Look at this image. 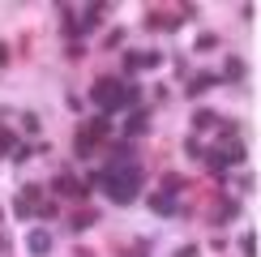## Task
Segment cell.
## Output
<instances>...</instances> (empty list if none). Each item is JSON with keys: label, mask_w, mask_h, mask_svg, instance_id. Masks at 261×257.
I'll return each mask as SVG.
<instances>
[{"label": "cell", "mask_w": 261, "mask_h": 257, "mask_svg": "<svg viewBox=\"0 0 261 257\" xmlns=\"http://www.w3.org/2000/svg\"><path fill=\"white\" fill-rule=\"evenodd\" d=\"M184 150H189V159H201V142H197V137H189V142H184Z\"/></svg>", "instance_id": "7402d4cb"}, {"label": "cell", "mask_w": 261, "mask_h": 257, "mask_svg": "<svg viewBox=\"0 0 261 257\" xmlns=\"http://www.w3.org/2000/svg\"><path fill=\"white\" fill-rule=\"evenodd\" d=\"M51 193H56V197L86 201V197H90V185H86V180H77V176H69V171H60V176L51 180Z\"/></svg>", "instance_id": "3957f363"}, {"label": "cell", "mask_w": 261, "mask_h": 257, "mask_svg": "<svg viewBox=\"0 0 261 257\" xmlns=\"http://www.w3.org/2000/svg\"><path fill=\"white\" fill-rule=\"evenodd\" d=\"M13 146H17V137L9 133V128H0V155H9V150H13Z\"/></svg>", "instance_id": "ffe728a7"}, {"label": "cell", "mask_w": 261, "mask_h": 257, "mask_svg": "<svg viewBox=\"0 0 261 257\" xmlns=\"http://www.w3.org/2000/svg\"><path fill=\"white\" fill-rule=\"evenodd\" d=\"M201 159H205V167H210L214 176H223V171L231 167V163H227V155H223L219 146H210V150H201Z\"/></svg>", "instance_id": "ba28073f"}, {"label": "cell", "mask_w": 261, "mask_h": 257, "mask_svg": "<svg viewBox=\"0 0 261 257\" xmlns=\"http://www.w3.org/2000/svg\"><path fill=\"white\" fill-rule=\"evenodd\" d=\"M103 43H107V47H120V43H124V30H107Z\"/></svg>", "instance_id": "44dd1931"}, {"label": "cell", "mask_w": 261, "mask_h": 257, "mask_svg": "<svg viewBox=\"0 0 261 257\" xmlns=\"http://www.w3.org/2000/svg\"><path fill=\"white\" fill-rule=\"evenodd\" d=\"M86 185H103V193L112 197V206H128V201H137L141 167H137V159H128V163H107L103 171H90Z\"/></svg>", "instance_id": "6da1fadb"}, {"label": "cell", "mask_w": 261, "mask_h": 257, "mask_svg": "<svg viewBox=\"0 0 261 257\" xmlns=\"http://www.w3.org/2000/svg\"><path fill=\"white\" fill-rule=\"evenodd\" d=\"M64 227H69L73 236H77V232H86V227H94V210H82V214H73V219L64 223Z\"/></svg>", "instance_id": "8fae6325"}, {"label": "cell", "mask_w": 261, "mask_h": 257, "mask_svg": "<svg viewBox=\"0 0 261 257\" xmlns=\"http://www.w3.org/2000/svg\"><path fill=\"white\" fill-rule=\"evenodd\" d=\"M219 78H227V82H244V64H240V56H231V60H227V69L219 73Z\"/></svg>", "instance_id": "7c38bea8"}, {"label": "cell", "mask_w": 261, "mask_h": 257, "mask_svg": "<svg viewBox=\"0 0 261 257\" xmlns=\"http://www.w3.org/2000/svg\"><path fill=\"white\" fill-rule=\"evenodd\" d=\"M176 257H201V249H197V244H180Z\"/></svg>", "instance_id": "603a6c76"}, {"label": "cell", "mask_w": 261, "mask_h": 257, "mask_svg": "<svg viewBox=\"0 0 261 257\" xmlns=\"http://www.w3.org/2000/svg\"><path fill=\"white\" fill-rule=\"evenodd\" d=\"M0 64H9V43H0Z\"/></svg>", "instance_id": "cb8c5ba5"}, {"label": "cell", "mask_w": 261, "mask_h": 257, "mask_svg": "<svg viewBox=\"0 0 261 257\" xmlns=\"http://www.w3.org/2000/svg\"><path fill=\"white\" fill-rule=\"evenodd\" d=\"M90 103L99 107V116H112V112H120V107H128L124 103V82L120 78H99L90 86Z\"/></svg>", "instance_id": "7a4b0ae2"}, {"label": "cell", "mask_w": 261, "mask_h": 257, "mask_svg": "<svg viewBox=\"0 0 261 257\" xmlns=\"http://www.w3.org/2000/svg\"><path fill=\"white\" fill-rule=\"evenodd\" d=\"M219 150L227 155V163H244V142H240V137H227Z\"/></svg>", "instance_id": "9c48e42d"}, {"label": "cell", "mask_w": 261, "mask_h": 257, "mask_svg": "<svg viewBox=\"0 0 261 257\" xmlns=\"http://www.w3.org/2000/svg\"><path fill=\"white\" fill-rule=\"evenodd\" d=\"M219 120H223L219 112H205V107H201V112L193 116V128H197V133H205V128H219Z\"/></svg>", "instance_id": "30bf717a"}, {"label": "cell", "mask_w": 261, "mask_h": 257, "mask_svg": "<svg viewBox=\"0 0 261 257\" xmlns=\"http://www.w3.org/2000/svg\"><path fill=\"white\" fill-rule=\"evenodd\" d=\"M210 86H223V78H219V73H197V78L184 86V94H189V99H197V94H205Z\"/></svg>", "instance_id": "5b68a950"}, {"label": "cell", "mask_w": 261, "mask_h": 257, "mask_svg": "<svg viewBox=\"0 0 261 257\" xmlns=\"http://www.w3.org/2000/svg\"><path fill=\"white\" fill-rule=\"evenodd\" d=\"M210 47H219V35H210V30L197 35V52H210Z\"/></svg>", "instance_id": "ac0fdd59"}, {"label": "cell", "mask_w": 261, "mask_h": 257, "mask_svg": "<svg viewBox=\"0 0 261 257\" xmlns=\"http://www.w3.org/2000/svg\"><path fill=\"white\" fill-rule=\"evenodd\" d=\"M146 206H150V210H159V214H176V210H180L171 193H150V197H146Z\"/></svg>", "instance_id": "52a82bcc"}, {"label": "cell", "mask_w": 261, "mask_h": 257, "mask_svg": "<svg viewBox=\"0 0 261 257\" xmlns=\"http://www.w3.org/2000/svg\"><path fill=\"white\" fill-rule=\"evenodd\" d=\"M21 128H26V133L35 137L39 128H43V120H39V112H21Z\"/></svg>", "instance_id": "5bb4252c"}, {"label": "cell", "mask_w": 261, "mask_h": 257, "mask_svg": "<svg viewBox=\"0 0 261 257\" xmlns=\"http://www.w3.org/2000/svg\"><path fill=\"white\" fill-rule=\"evenodd\" d=\"M21 197H26L30 206H35V201H43V185H26V189H21Z\"/></svg>", "instance_id": "d6986e66"}, {"label": "cell", "mask_w": 261, "mask_h": 257, "mask_svg": "<svg viewBox=\"0 0 261 257\" xmlns=\"http://www.w3.org/2000/svg\"><path fill=\"white\" fill-rule=\"evenodd\" d=\"M240 253L244 257H257V232H244L240 236Z\"/></svg>", "instance_id": "9a60e30c"}, {"label": "cell", "mask_w": 261, "mask_h": 257, "mask_svg": "<svg viewBox=\"0 0 261 257\" xmlns=\"http://www.w3.org/2000/svg\"><path fill=\"white\" fill-rule=\"evenodd\" d=\"M180 189H189L180 176H167V180H163V193H171V197H180Z\"/></svg>", "instance_id": "e0dca14e"}, {"label": "cell", "mask_w": 261, "mask_h": 257, "mask_svg": "<svg viewBox=\"0 0 261 257\" xmlns=\"http://www.w3.org/2000/svg\"><path fill=\"white\" fill-rule=\"evenodd\" d=\"M77 257H94V253H77Z\"/></svg>", "instance_id": "d4e9b609"}, {"label": "cell", "mask_w": 261, "mask_h": 257, "mask_svg": "<svg viewBox=\"0 0 261 257\" xmlns=\"http://www.w3.org/2000/svg\"><path fill=\"white\" fill-rule=\"evenodd\" d=\"M13 214L17 219H35V206H30L26 197H13Z\"/></svg>", "instance_id": "2e32d148"}, {"label": "cell", "mask_w": 261, "mask_h": 257, "mask_svg": "<svg viewBox=\"0 0 261 257\" xmlns=\"http://www.w3.org/2000/svg\"><path fill=\"white\" fill-rule=\"evenodd\" d=\"M26 249H30V257H47V253H51V232L35 227V232L26 236Z\"/></svg>", "instance_id": "277c9868"}, {"label": "cell", "mask_w": 261, "mask_h": 257, "mask_svg": "<svg viewBox=\"0 0 261 257\" xmlns=\"http://www.w3.org/2000/svg\"><path fill=\"white\" fill-rule=\"evenodd\" d=\"M30 155H35V146H30V142H17V146H13V155H9V159H13V163L21 167V163H30Z\"/></svg>", "instance_id": "4fadbf2b"}, {"label": "cell", "mask_w": 261, "mask_h": 257, "mask_svg": "<svg viewBox=\"0 0 261 257\" xmlns=\"http://www.w3.org/2000/svg\"><path fill=\"white\" fill-rule=\"evenodd\" d=\"M124 133H128V137H141V133H150V107H137V112L128 116Z\"/></svg>", "instance_id": "8992f818"}]
</instances>
